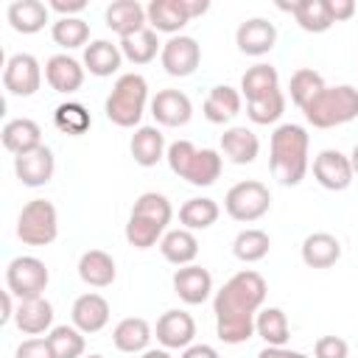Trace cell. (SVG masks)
<instances>
[{"label":"cell","mask_w":358,"mask_h":358,"mask_svg":"<svg viewBox=\"0 0 358 358\" xmlns=\"http://www.w3.org/2000/svg\"><path fill=\"white\" fill-rule=\"evenodd\" d=\"M324 90V78L316 73V70H310V67H302V70H296L294 76H291V84H288V92H291V101L299 106V109H305L319 92Z\"/></svg>","instance_id":"obj_41"},{"label":"cell","mask_w":358,"mask_h":358,"mask_svg":"<svg viewBox=\"0 0 358 358\" xmlns=\"http://www.w3.org/2000/svg\"><path fill=\"white\" fill-rule=\"evenodd\" d=\"M45 338L56 358H81L84 355V333L76 324H56Z\"/></svg>","instance_id":"obj_37"},{"label":"cell","mask_w":358,"mask_h":358,"mask_svg":"<svg viewBox=\"0 0 358 358\" xmlns=\"http://www.w3.org/2000/svg\"><path fill=\"white\" fill-rule=\"evenodd\" d=\"M84 358H103V355H98V352H95V355H84Z\"/></svg>","instance_id":"obj_55"},{"label":"cell","mask_w":358,"mask_h":358,"mask_svg":"<svg viewBox=\"0 0 358 358\" xmlns=\"http://www.w3.org/2000/svg\"><path fill=\"white\" fill-rule=\"evenodd\" d=\"M120 53L131 64H148L157 59V53H162V42L154 28H143V31L120 39Z\"/></svg>","instance_id":"obj_33"},{"label":"cell","mask_w":358,"mask_h":358,"mask_svg":"<svg viewBox=\"0 0 358 358\" xmlns=\"http://www.w3.org/2000/svg\"><path fill=\"white\" fill-rule=\"evenodd\" d=\"M330 3V17L333 22H344L355 14V3L352 0H327Z\"/></svg>","instance_id":"obj_48"},{"label":"cell","mask_w":358,"mask_h":358,"mask_svg":"<svg viewBox=\"0 0 358 358\" xmlns=\"http://www.w3.org/2000/svg\"><path fill=\"white\" fill-rule=\"evenodd\" d=\"M120 62H123L120 45H112L109 39H95L84 48V70H90L98 78H106V76L117 73Z\"/></svg>","instance_id":"obj_30"},{"label":"cell","mask_w":358,"mask_h":358,"mask_svg":"<svg viewBox=\"0 0 358 358\" xmlns=\"http://www.w3.org/2000/svg\"><path fill=\"white\" fill-rule=\"evenodd\" d=\"M115 274H117L115 260H112V255L103 252V249H90V252H84V255L78 257V277H81L87 285H92V288H106V285H112V282H115Z\"/></svg>","instance_id":"obj_26"},{"label":"cell","mask_w":358,"mask_h":358,"mask_svg":"<svg viewBox=\"0 0 358 358\" xmlns=\"http://www.w3.org/2000/svg\"><path fill=\"white\" fill-rule=\"evenodd\" d=\"M221 154L232 162V165H249L257 159L260 154V140L252 129L246 126H232L221 134Z\"/></svg>","instance_id":"obj_21"},{"label":"cell","mask_w":358,"mask_h":358,"mask_svg":"<svg viewBox=\"0 0 358 358\" xmlns=\"http://www.w3.org/2000/svg\"><path fill=\"white\" fill-rule=\"evenodd\" d=\"M282 112H285V95H282V90H274L271 95L246 103V115H249V120L257 123V126L277 123V120L282 117Z\"/></svg>","instance_id":"obj_43"},{"label":"cell","mask_w":358,"mask_h":358,"mask_svg":"<svg viewBox=\"0 0 358 358\" xmlns=\"http://www.w3.org/2000/svg\"><path fill=\"white\" fill-rule=\"evenodd\" d=\"M305 120L313 129H333L344 126L358 117V90L352 84H338V87H324L305 109Z\"/></svg>","instance_id":"obj_5"},{"label":"cell","mask_w":358,"mask_h":358,"mask_svg":"<svg viewBox=\"0 0 358 358\" xmlns=\"http://www.w3.org/2000/svg\"><path fill=\"white\" fill-rule=\"evenodd\" d=\"M14 322L20 327V333L25 336H39L45 330H53V305L45 296H34V299H20Z\"/></svg>","instance_id":"obj_24"},{"label":"cell","mask_w":358,"mask_h":358,"mask_svg":"<svg viewBox=\"0 0 358 358\" xmlns=\"http://www.w3.org/2000/svg\"><path fill=\"white\" fill-rule=\"evenodd\" d=\"M131 215L148 218V221H154V224H159V227H168L171 218H173V207H171V201H168L162 193L148 190V193H140V196H137V201H134V207H131Z\"/></svg>","instance_id":"obj_42"},{"label":"cell","mask_w":358,"mask_h":358,"mask_svg":"<svg viewBox=\"0 0 358 358\" xmlns=\"http://www.w3.org/2000/svg\"><path fill=\"white\" fill-rule=\"evenodd\" d=\"M17 358H56L48 338H28L17 347Z\"/></svg>","instance_id":"obj_46"},{"label":"cell","mask_w":358,"mask_h":358,"mask_svg":"<svg viewBox=\"0 0 358 358\" xmlns=\"http://www.w3.org/2000/svg\"><path fill=\"white\" fill-rule=\"evenodd\" d=\"M185 8H187V14H190V20H193V17H201V14L210 8V3H207V0H185Z\"/></svg>","instance_id":"obj_51"},{"label":"cell","mask_w":358,"mask_h":358,"mask_svg":"<svg viewBox=\"0 0 358 358\" xmlns=\"http://www.w3.org/2000/svg\"><path fill=\"white\" fill-rule=\"evenodd\" d=\"M268 246H271V241H268V235H266L263 229H243V232H238L235 241H232V252H235V257L243 260V263H257V260H263V257L268 255Z\"/></svg>","instance_id":"obj_40"},{"label":"cell","mask_w":358,"mask_h":358,"mask_svg":"<svg viewBox=\"0 0 358 358\" xmlns=\"http://www.w3.org/2000/svg\"><path fill=\"white\" fill-rule=\"evenodd\" d=\"M347 355H350V347L338 336H322L313 344V358H347Z\"/></svg>","instance_id":"obj_45"},{"label":"cell","mask_w":358,"mask_h":358,"mask_svg":"<svg viewBox=\"0 0 358 358\" xmlns=\"http://www.w3.org/2000/svg\"><path fill=\"white\" fill-rule=\"evenodd\" d=\"M42 84V67L31 53H14L3 70V87L8 95L31 98Z\"/></svg>","instance_id":"obj_10"},{"label":"cell","mask_w":358,"mask_h":358,"mask_svg":"<svg viewBox=\"0 0 358 358\" xmlns=\"http://www.w3.org/2000/svg\"><path fill=\"white\" fill-rule=\"evenodd\" d=\"M143 358H171V352L168 350H145Z\"/></svg>","instance_id":"obj_53"},{"label":"cell","mask_w":358,"mask_h":358,"mask_svg":"<svg viewBox=\"0 0 358 358\" xmlns=\"http://www.w3.org/2000/svg\"><path fill=\"white\" fill-rule=\"evenodd\" d=\"M350 165H352V173L358 176V145L352 148V154H350Z\"/></svg>","instance_id":"obj_54"},{"label":"cell","mask_w":358,"mask_h":358,"mask_svg":"<svg viewBox=\"0 0 358 358\" xmlns=\"http://www.w3.org/2000/svg\"><path fill=\"white\" fill-rule=\"evenodd\" d=\"M145 14H148V25L159 34H179L187 22H190V14L185 8V0H151L145 6Z\"/></svg>","instance_id":"obj_22"},{"label":"cell","mask_w":358,"mask_h":358,"mask_svg":"<svg viewBox=\"0 0 358 358\" xmlns=\"http://www.w3.org/2000/svg\"><path fill=\"white\" fill-rule=\"evenodd\" d=\"M313 176L324 190H347L355 173L350 157H344L336 148H324L313 157Z\"/></svg>","instance_id":"obj_11"},{"label":"cell","mask_w":358,"mask_h":358,"mask_svg":"<svg viewBox=\"0 0 358 358\" xmlns=\"http://www.w3.org/2000/svg\"><path fill=\"white\" fill-rule=\"evenodd\" d=\"M196 338V322L185 310H165L157 319V341L165 350H187Z\"/></svg>","instance_id":"obj_13"},{"label":"cell","mask_w":358,"mask_h":358,"mask_svg":"<svg viewBox=\"0 0 358 358\" xmlns=\"http://www.w3.org/2000/svg\"><path fill=\"white\" fill-rule=\"evenodd\" d=\"M48 266L39 257L31 255H20L6 266V285L17 299H34L42 296V291L48 288Z\"/></svg>","instance_id":"obj_8"},{"label":"cell","mask_w":358,"mask_h":358,"mask_svg":"<svg viewBox=\"0 0 358 358\" xmlns=\"http://www.w3.org/2000/svg\"><path fill=\"white\" fill-rule=\"evenodd\" d=\"M241 92L229 84H215L210 92H207V101H204V117L210 123H229L235 115H241Z\"/></svg>","instance_id":"obj_31"},{"label":"cell","mask_w":358,"mask_h":358,"mask_svg":"<svg viewBox=\"0 0 358 358\" xmlns=\"http://www.w3.org/2000/svg\"><path fill=\"white\" fill-rule=\"evenodd\" d=\"M182 358H221V355H218V350L210 347V344H190V347L182 352Z\"/></svg>","instance_id":"obj_49"},{"label":"cell","mask_w":358,"mask_h":358,"mask_svg":"<svg viewBox=\"0 0 358 358\" xmlns=\"http://www.w3.org/2000/svg\"><path fill=\"white\" fill-rule=\"evenodd\" d=\"M151 341V324L143 316H126L112 330V344L120 352H145Z\"/></svg>","instance_id":"obj_29"},{"label":"cell","mask_w":358,"mask_h":358,"mask_svg":"<svg viewBox=\"0 0 358 358\" xmlns=\"http://www.w3.org/2000/svg\"><path fill=\"white\" fill-rule=\"evenodd\" d=\"M0 137H3L6 151H11L14 157L31 154V151H36L42 145V129L31 117H14V120H8L3 126V131H0Z\"/></svg>","instance_id":"obj_20"},{"label":"cell","mask_w":358,"mask_h":358,"mask_svg":"<svg viewBox=\"0 0 358 358\" xmlns=\"http://www.w3.org/2000/svg\"><path fill=\"white\" fill-rule=\"evenodd\" d=\"M59 235V215L48 199H31L17 218V238L25 246H48Z\"/></svg>","instance_id":"obj_6"},{"label":"cell","mask_w":358,"mask_h":358,"mask_svg":"<svg viewBox=\"0 0 358 358\" xmlns=\"http://www.w3.org/2000/svg\"><path fill=\"white\" fill-rule=\"evenodd\" d=\"M277 6L282 11H291L296 25L308 34H324L333 25L327 0H296V3H277Z\"/></svg>","instance_id":"obj_23"},{"label":"cell","mask_w":358,"mask_h":358,"mask_svg":"<svg viewBox=\"0 0 358 358\" xmlns=\"http://www.w3.org/2000/svg\"><path fill=\"white\" fill-rule=\"evenodd\" d=\"M145 103H148V81L140 73H123V76H117V81L103 103V112L115 126L134 129L143 120Z\"/></svg>","instance_id":"obj_4"},{"label":"cell","mask_w":358,"mask_h":358,"mask_svg":"<svg viewBox=\"0 0 358 358\" xmlns=\"http://www.w3.org/2000/svg\"><path fill=\"white\" fill-rule=\"evenodd\" d=\"M341 257V243L330 232H313L302 241V260L310 268H330Z\"/></svg>","instance_id":"obj_28"},{"label":"cell","mask_w":358,"mask_h":358,"mask_svg":"<svg viewBox=\"0 0 358 358\" xmlns=\"http://www.w3.org/2000/svg\"><path fill=\"white\" fill-rule=\"evenodd\" d=\"M159 252L173 266H190L199 255V241L190 229H171L159 241Z\"/></svg>","instance_id":"obj_32"},{"label":"cell","mask_w":358,"mask_h":358,"mask_svg":"<svg viewBox=\"0 0 358 358\" xmlns=\"http://www.w3.org/2000/svg\"><path fill=\"white\" fill-rule=\"evenodd\" d=\"M310 137L299 123H282L271 134V173L280 185H299L308 173Z\"/></svg>","instance_id":"obj_2"},{"label":"cell","mask_w":358,"mask_h":358,"mask_svg":"<svg viewBox=\"0 0 358 358\" xmlns=\"http://www.w3.org/2000/svg\"><path fill=\"white\" fill-rule=\"evenodd\" d=\"M151 115L159 126L179 129L193 117V103L182 90H159L151 98Z\"/></svg>","instance_id":"obj_12"},{"label":"cell","mask_w":358,"mask_h":358,"mask_svg":"<svg viewBox=\"0 0 358 358\" xmlns=\"http://www.w3.org/2000/svg\"><path fill=\"white\" fill-rule=\"evenodd\" d=\"M50 36L56 45H62L64 50L81 48L90 39V22H84L81 17H59L50 25Z\"/></svg>","instance_id":"obj_39"},{"label":"cell","mask_w":358,"mask_h":358,"mask_svg":"<svg viewBox=\"0 0 358 358\" xmlns=\"http://www.w3.org/2000/svg\"><path fill=\"white\" fill-rule=\"evenodd\" d=\"M162 232H165V227H159V224H154L148 218H140V215H129L126 241L134 249H151L157 241H162Z\"/></svg>","instance_id":"obj_44"},{"label":"cell","mask_w":358,"mask_h":358,"mask_svg":"<svg viewBox=\"0 0 358 358\" xmlns=\"http://www.w3.org/2000/svg\"><path fill=\"white\" fill-rule=\"evenodd\" d=\"M159 62H162V70L173 78H185V76H193L199 62H201V48L193 36H185V34H176L171 36L168 42H162V53H159Z\"/></svg>","instance_id":"obj_9"},{"label":"cell","mask_w":358,"mask_h":358,"mask_svg":"<svg viewBox=\"0 0 358 358\" xmlns=\"http://www.w3.org/2000/svg\"><path fill=\"white\" fill-rule=\"evenodd\" d=\"M268 207H271V193H268V187H266L263 182H257V179L238 182V185H232V187L227 190V196H224V210H227V215L235 218V221H243V224L263 218V215L268 213Z\"/></svg>","instance_id":"obj_7"},{"label":"cell","mask_w":358,"mask_h":358,"mask_svg":"<svg viewBox=\"0 0 358 358\" xmlns=\"http://www.w3.org/2000/svg\"><path fill=\"white\" fill-rule=\"evenodd\" d=\"M257 358H308V355L296 352V350H285V347H263L257 352Z\"/></svg>","instance_id":"obj_50"},{"label":"cell","mask_w":358,"mask_h":358,"mask_svg":"<svg viewBox=\"0 0 358 358\" xmlns=\"http://www.w3.org/2000/svg\"><path fill=\"white\" fill-rule=\"evenodd\" d=\"M6 17L17 34H36L50 20V8L42 0H14L8 3Z\"/></svg>","instance_id":"obj_25"},{"label":"cell","mask_w":358,"mask_h":358,"mask_svg":"<svg viewBox=\"0 0 358 358\" xmlns=\"http://www.w3.org/2000/svg\"><path fill=\"white\" fill-rule=\"evenodd\" d=\"M45 81L50 84L53 92H64V95L78 92L81 84H84V67L73 56L56 53L45 62Z\"/></svg>","instance_id":"obj_17"},{"label":"cell","mask_w":358,"mask_h":358,"mask_svg":"<svg viewBox=\"0 0 358 358\" xmlns=\"http://www.w3.org/2000/svg\"><path fill=\"white\" fill-rule=\"evenodd\" d=\"M274 90H280V76H277V67L271 64H255L241 78V95H246V103L260 101Z\"/></svg>","instance_id":"obj_35"},{"label":"cell","mask_w":358,"mask_h":358,"mask_svg":"<svg viewBox=\"0 0 358 358\" xmlns=\"http://www.w3.org/2000/svg\"><path fill=\"white\" fill-rule=\"evenodd\" d=\"M218 215H221V210H218V204L213 201V199H187L182 207H179V224H182V229H207V227H213L215 221H218Z\"/></svg>","instance_id":"obj_36"},{"label":"cell","mask_w":358,"mask_h":358,"mask_svg":"<svg viewBox=\"0 0 358 358\" xmlns=\"http://www.w3.org/2000/svg\"><path fill=\"white\" fill-rule=\"evenodd\" d=\"M235 42H238V50L246 53V56H263L274 48L277 42V28L274 22L263 20V17H252L246 22L238 25L235 31Z\"/></svg>","instance_id":"obj_16"},{"label":"cell","mask_w":358,"mask_h":358,"mask_svg":"<svg viewBox=\"0 0 358 358\" xmlns=\"http://www.w3.org/2000/svg\"><path fill=\"white\" fill-rule=\"evenodd\" d=\"M70 319L73 324L87 336V333H98L109 324V302L101 296V294H81L76 302H73V310H70Z\"/></svg>","instance_id":"obj_19"},{"label":"cell","mask_w":358,"mask_h":358,"mask_svg":"<svg viewBox=\"0 0 358 358\" xmlns=\"http://www.w3.org/2000/svg\"><path fill=\"white\" fill-rule=\"evenodd\" d=\"M173 291L182 302L187 305H201L210 294H213V274L201 266H179L173 271Z\"/></svg>","instance_id":"obj_15"},{"label":"cell","mask_w":358,"mask_h":358,"mask_svg":"<svg viewBox=\"0 0 358 358\" xmlns=\"http://www.w3.org/2000/svg\"><path fill=\"white\" fill-rule=\"evenodd\" d=\"M53 171H56V159H53V151L48 145H39L31 154L14 157V173H17V179L25 187H42V185H48L53 179Z\"/></svg>","instance_id":"obj_14"},{"label":"cell","mask_w":358,"mask_h":358,"mask_svg":"<svg viewBox=\"0 0 358 358\" xmlns=\"http://www.w3.org/2000/svg\"><path fill=\"white\" fill-rule=\"evenodd\" d=\"M48 8L62 14V17H76V14H81L87 8V0H50Z\"/></svg>","instance_id":"obj_47"},{"label":"cell","mask_w":358,"mask_h":358,"mask_svg":"<svg viewBox=\"0 0 358 358\" xmlns=\"http://www.w3.org/2000/svg\"><path fill=\"white\" fill-rule=\"evenodd\" d=\"M129 148H131L134 162L143 165V168H154L168 154L165 137H162V131L157 126H137V131L131 134V145Z\"/></svg>","instance_id":"obj_27"},{"label":"cell","mask_w":358,"mask_h":358,"mask_svg":"<svg viewBox=\"0 0 358 358\" xmlns=\"http://www.w3.org/2000/svg\"><path fill=\"white\" fill-rule=\"evenodd\" d=\"M266 302V280L243 268L232 274L221 291H215L213 313H215V333L224 344H243L255 333V316Z\"/></svg>","instance_id":"obj_1"},{"label":"cell","mask_w":358,"mask_h":358,"mask_svg":"<svg viewBox=\"0 0 358 358\" xmlns=\"http://www.w3.org/2000/svg\"><path fill=\"white\" fill-rule=\"evenodd\" d=\"M53 123L62 134H70V137H78L84 134L90 126H92V117L87 112L84 103H76V101H67V103H59L56 112H53Z\"/></svg>","instance_id":"obj_38"},{"label":"cell","mask_w":358,"mask_h":358,"mask_svg":"<svg viewBox=\"0 0 358 358\" xmlns=\"http://www.w3.org/2000/svg\"><path fill=\"white\" fill-rule=\"evenodd\" d=\"M11 296H14L11 291H3V313H0V322H3V324H6L8 319H14V313H17V310H14V302H11Z\"/></svg>","instance_id":"obj_52"},{"label":"cell","mask_w":358,"mask_h":358,"mask_svg":"<svg viewBox=\"0 0 358 358\" xmlns=\"http://www.w3.org/2000/svg\"><path fill=\"white\" fill-rule=\"evenodd\" d=\"M255 333L266 341V347H285L291 338L288 316L280 308H263L255 316Z\"/></svg>","instance_id":"obj_34"},{"label":"cell","mask_w":358,"mask_h":358,"mask_svg":"<svg viewBox=\"0 0 358 358\" xmlns=\"http://www.w3.org/2000/svg\"><path fill=\"white\" fill-rule=\"evenodd\" d=\"M103 20H106L109 31H115L120 39H126V36L148 28L145 25L148 22V14H145V8L137 0H115V3H109L106 11H103Z\"/></svg>","instance_id":"obj_18"},{"label":"cell","mask_w":358,"mask_h":358,"mask_svg":"<svg viewBox=\"0 0 358 358\" xmlns=\"http://www.w3.org/2000/svg\"><path fill=\"white\" fill-rule=\"evenodd\" d=\"M165 159L179 179H185L187 185H196V187L215 185V179L221 176V168H224V157L215 148H196L190 140L171 143Z\"/></svg>","instance_id":"obj_3"}]
</instances>
